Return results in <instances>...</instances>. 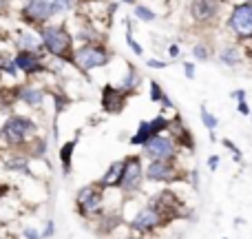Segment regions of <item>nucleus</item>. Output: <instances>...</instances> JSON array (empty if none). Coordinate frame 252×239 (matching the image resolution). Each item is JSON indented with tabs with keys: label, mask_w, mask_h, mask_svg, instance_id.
<instances>
[{
	"label": "nucleus",
	"mask_w": 252,
	"mask_h": 239,
	"mask_svg": "<svg viewBox=\"0 0 252 239\" xmlns=\"http://www.w3.org/2000/svg\"><path fill=\"white\" fill-rule=\"evenodd\" d=\"M31 146V157H35V160H44L49 153V139L42 137V135H38V137H33V142L29 144Z\"/></svg>",
	"instance_id": "24"
},
{
	"label": "nucleus",
	"mask_w": 252,
	"mask_h": 239,
	"mask_svg": "<svg viewBox=\"0 0 252 239\" xmlns=\"http://www.w3.org/2000/svg\"><path fill=\"white\" fill-rule=\"evenodd\" d=\"M126 44H128V49H130V51L135 53V56H139V58L144 56V47H142V44L137 42V40H135L133 31H126Z\"/></svg>",
	"instance_id": "30"
},
{
	"label": "nucleus",
	"mask_w": 252,
	"mask_h": 239,
	"mask_svg": "<svg viewBox=\"0 0 252 239\" xmlns=\"http://www.w3.org/2000/svg\"><path fill=\"white\" fill-rule=\"evenodd\" d=\"M237 111H239V115H244V118H250V104L246 100H241V102H237Z\"/></svg>",
	"instance_id": "36"
},
{
	"label": "nucleus",
	"mask_w": 252,
	"mask_h": 239,
	"mask_svg": "<svg viewBox=\"0 0 252 239\" xmlns=\"http://www.w3.org/2000/svg\"><path fill=\"white\" fill-rule=\"evenodd\" d=\"M250 118H252V111H250Z\"/></svg>",
	"instance_id": "47"
},
{
	"label": "nucleus",
	"mask_w": 252,
	"mask_h": 239,
	"mask_svg": "<svg viewBox=\"0 0 252 239\" xmlns=\"http://www.w3.org/2000/svg\"><path fill=\"white\" fill-rule=\"evenodd\" d=\"M182 69H184V75L188 80H195L197 78V62L195 60H184L182 62Z\"/></svg>",
	"instance_id": "32"
},
{
	"label": "nucleus",
	"mask_w": 252,
	"mask_h": 239,
	"mask_svg": "<svg viewBox=\"0 0 252 239\" xmlns=\"http://www.w3.org/2000/svg\"><path fill=\"white\" fill-rule=\"evenodd\" d=\"M230 98L235 102H241V100H246V89H235V91L230 93Z\"/></svg>",
	"instance_id": "39"
},
{
	"label": "nucleus",
	"mask_w": 252,
	"mask_h": 239,
	"mask_svg": "<svg viewBox=\"0 0 252 239\" xmlns=\"http://www.w3.org/2000/svg\"><path fill=\"white\" fill-rule=\"evenodd\" d=\"M133 13H135V18H137L139 22H155L157 20V13L153 11L148 4H142V2H137L133 7Z\"/></svg>",
	"instance_id": "25"
},
{
	"label": "nucleus",
	"mask_w": 252,
	"mask_h": 239,
	"mask_svg": "<svg viewBox=\"0 0 252 239\" xmlns=\"http://www.w3.org/2000/svg\"><path fill=\"white\" fill-rule=\"evenodd\" d=\"M166 217H168V215H166L159 206H155L151 202V204L142 206V208L133 215V219H130V228H133L135 233H142V235L144 233H155L159 226H164Z\"/></svg>",
	"instance_id": "10"
},
{
	"label": "nucleus",
	"mask_w": 252,
	"mask_h": 239,
	"mask_svg": "<svg viewBox=\"0 0 252 239\" xmlns=\"http://www.w3.org/2000/svg\"><path fill=\"white\" fill-rule=\"evenodd\" d=\"M170 120H173V118H168L164 111H161V113H157L153 120H142L137 124V129H135V133L130 135L128 144H130V146H139V148H142L151 137H155V135H159V133H168Z\"/></svg>",
	"instance_id": "9"
},
{
	"label": "nucleus",
	"mask_w": 252,
	"mask_h": 239,
	"mask_svg": "<svg viewBox=\"0 0 252 239\" xmlns=\"http://www.w3.org/2000/svg\"><path fill=\"white\" fill-rule=\"evenodd\" d=\"M199 118H201V122H204V126H206L208 131H217L219 118H217V115L210 113V111L206 109V106H201V109H199Z\"/></svg>",
	"instance_id": "29"
},
{
	"label": "nucleus",
	"mask_w": 252,
	"mask_h": 239,
	"mask_svg": "<svg viewBox=\"0 0 252 239\" xmlns=\"http://www.w3.org/2000/svg\"><path fill=\"white\" fill-rule=\"evenodd\" d=\"M128 93L122 91L118 84H104L100 91V106L106 115H120L128 104Z\"/></svg>",
	"instance_id": "14"
},
{
	"label": "nucleus",
	"mask_w": 252,
	"mask_h": 239,
	"mask_svg": "<svg viewBox=\"0 0 252 239\" xmlns=\"http://www.w3.org/2000/svg\"><path fill=\"white\" fill-rule=\"evenodd\" d=\"M223 9V0H190L188 16L197 27L213 25Z\"/></svg>",
	"instance_id": "13"
},
{
	"label": "nucleus",
	"mask_w": 252,
	"mask_h": 239,
	"mask_svg": "<svg viewBox=\"0 0 252 239\" xmlns=\"http://www.w3.org/2000/svg\"><path fill=\"white\" fill-rule=\"evenodd\" d=\"M9 60H11V56H7V53H2V51H0V78H2V75H4V65H7Z\"/></svg>",
	"instance_id": "40"
},
{
	"label": "nucleus",
	"mask_w": 252,
	"mask_h": 239,
	"mask_svg": "<svg viewBox=\"0 0 252 239\" xmlns=\"http://www.w3.org/2000/svg\"><path fill=\"white\" fill-rule=\"evenodd\" d=\"M219 162H221V157H219V155H210L206 164H208L210 171H217V169H219Z\"/></svg>",
	"instance_id": "38"
},
{
	"label": "nucleus",
	"mask_w": 252,
	"mask_h": 239,
	"mask_svg": "<svg viewBox=\"0 0 252 239\" xmlns=\"http://www.w3.org/2000/svg\"><path fill=\"white\" fill-rule=\"evenodd\" d=\"M102 208H104V188L97 186V182L80 188L75 195V210L80 217L89 219L93 215H102Z\"/></svg>",
	"instance_id": "7"
},
{
	"label": "nucleus",
	"mask_w": 252,
	"mask_h": 239,
	"mask_svg": "<svg viewBox=\"0 0 252 239\" xmlns=\"http://www.w3.org/2000/svg\"><path fill=\"white\" fill-rule=\"evenodd\" d=\"M51 7H53V16H64V13L73 11L78 4L73 0H51Z\"/></svg>",
	"instance_id": "28"
},
{
	"label": "nucleus",
	"mask_w": 252,
	"mask_h": 239,
	"mask_svg": "<svg viewBox=\"0 0 252 239\" xmlns=\"http://www.w3.org/2000/svg\"><path fill=\"white\" fill-rule=\"evenodd\" d=\"M122 162H124V166H122V177H120L118 188L124 195H135V193H139L144 186L142 155H126Z\"/></svg>",
	"instance_id": "8"
},
{
	"label": "nucleus",
	"mask_w": 252,
	"mask_h": 239,
	"mask_svg": "<svg viewBox=\"0 0 252 239\" xmlns=\"http://www.w3.org/2000/svg\"><path fill=\"white\" fill-rule=\"evenodd\" d=\"M18 20L27 29L38 31L40 27L49 25L53 20V7L51 0H25L18 9Z\"/></svg>",
	"instance_id": "5"
},
{
	"label": "nucleus",
	"mask_w": 252,
	"mask_h": 239,
	"mask_svg": "<svg viewBox=\"0 0 252 239\" xmlns=\"http://www.w3.org/2000/svg\"><path fill=\"white\" fill-rule=\"evenodd\" d=\"M11 58H13V65H16L18 73H22L25 78L51 73V67L47 62L49 60L47 51H16Z\"/></svg>",
	"instance_id": "6"
},
{
	"label": "nucleus",
	"mask_w": 252,
	"mask_h": 239,
	"mask_svg": "<svg viewBox=\"0 0 252 239\" xmlns=\"http://www.w3.org/2000/svg\"><path fill=\"white\" fill-rule=\"evenodd\" d=\"M226 29L239 42L252 40V0H237L226 18Z\"/></svg>",
	"instance_id": "4"
},
{
	"label": "nucleus",
	"mask_w": 252,
	"mask_h": 239,
	"mask_svg": "<svg viewBox=\"0 0 252 239\" xmlns=\"http://www.w3.org/2000/svg\"><path fill=\"white\" fill-rule=\"evenodd\" d=\"M11 9V0H0V16H7Z\"/></svg>",
	"instance_id": "41"
},
{
	"label": "nucleus",
	"mask_w": 252,
	"mask_h": 239,
	"mask_svg": "<svg viewBox=\"0 0 252 239\" xmlns=\"http://www.w3.org/2000/svg\"><path fill=\"white\" fill-rule=\"evenodd\" d=\"M217 60H219V65L228 67V69H237V67H241L246 62V56L241 53L239 44H226V47L219 49Z\"/></svg>",
	"instance_id": "18"
},
{
	"label": "nucleus",
	"mask_w": 252,
	"mask_h": 239,
	"mask_svg": "<svg viewBox=\"0 0 252 239\" xmlns=\"http://www.w3.org/2000/svg\"><path fill=\"white\" fill-rule=\"evenodd\" d=\"M128 239H139V237H128Z\"/></svg>",
	"instance_id": "46"
},
{
	"label": "nucleus",
	"mask_w": 252,
	"mask_h": 239,
	"mask_svg": "<svg viewBox=\"0 0 252 239\" xmlns=\"http://www.w3.org/2000/svg\"><path fill=\"white\" fill-rule=\"evenodd\" d=\"M192 58H195V62H208L213 58V51L206 42H195L192 44Z\"/></svg>",
	"instance_id": "27"
},
{
	"label": "nucleus",
	"mask_w": 252,
	"mask_h": 239,
	"mask_svg": "<svg viewBox=\"0 0 252 239\" xmlns=\"http://www.w3.org/2000/svg\"><path fill=\"white\" fill-rule=\"evenodd\" d=\"M144 177L153 184H173L182 175H179V166L175 160H151L144 169Z\"/></svg>",
	"instance_id": "12"
},
{
	"label": "nucleus",
	"mask_w": 252,
	"mask_h": 239,
	"mask_svg": "<svg viewBox=\"0 0 252 239\" xmlns=\"http://www.w3.org/2000/svg\"><path fill=\"white\" fill-rule=\"evenodd\" d=\"M38 122L25 113H9L4 122L0 124V142L7 144L9 148L29 146L33 137H38Z\"/></svg>",
	"instance_id": "2"
},
{
	"label": "nucleus",
	"mask_w": 252,
	"mask_h": 239,
	"mask_svg": "<svg viewBox=\"0 0 252 239\" xmlns=\"http://www.w3.org/2000/svg\"><path fill=\"white\" fill-rule=\"evenodd\" d=\"M168 56L173 58V60H179V58H182V47H179L177 42H173V44L168 47Z\"/></svg>",
	"instance_id": "37"
},
{
	"label": "nucleus",
	"mask_w": 252,
	"mask_h": 239,
	"mask_svg": "<svg viewBox=\"0 0 252 239\" xmlns=\"http://www.w3.org/2000/svg\"><path fill=\"white\" fill-rule=\"evenodd\" d=\"M148 91H151V102H155V104H159L161 106V111H173L175 109V104H173V100L168 98V93L164 91V87H161L157 80H151L148 82Z\"/></svg>",
	"instance_id": "22"
},
{
	"label": "nucleus",
	"mask_w": 252,
	"mask_h": 239,
	"mask_svg": "<svg viewBox=\"0 0 252 239\" xmlns=\"http://www.w3.org/2000/svg\"><path fill=\"white\" fill-rule=\"evenodd\" d=\"M118 2H120V4H130V7H135L139 0H118Z\"/></svg>",
	"instance_id": "43"
},
{
	"label": "nucleus",
	"mask_w": 252,
	"mask_h": 239,
	"mask_svg": "<svg viewBox=\"0 0 252 239\" xmlns=\"http://www.w3.org/2000/svg\"><path fill=\"white\" fill-rule=\"evenodd\" d=\"M49 96L53 98V109H56V115L64 113V109L71 104V98L66 96L64 91H56V89H53V91H49Z\"/></svg>",
	"instance_id": "26"
},
{
	"label": "nucleus",
	"mask_w": 252,
	"mask_h": 239,
	"mask_svg": "<svg viewBox=\"0 0 252 239\" xmlns=\"http://www.w3.org/2000/svg\"><path fill=\"white\" fill-rule=\"evenodd\" d=\"M113 60V51L104 42H82L73 49V67L80 73H91L95 69H104Z\"/></svg>",
	"instance_id": "3"
},
{
	"label": "nucleus",
	"mask_w": 252,
	"mask_h": 239,
	"mask_svg": "<svg viewBox=\"0 0 252 239\" xmlns=\"http://www.w3.org/2000/svg\"><path fill=\"white\" fill-rule=\"evenodd\" d=\"M168 133L173 135V139L177 142L179 148L184 146L186 151H195V137H192V131L182 122V115H179V113H175L173 120H170Z\"/></svg>",
	"instance_id": "16"
},
{
	"label": "nucleus",
	"mask_w": 252,
	"mask_h": 239,
	"mask_svg": "<svg viewBox=\"0 0 252 239\" xmlns=\"http://www.w3.org/2000/svg\"><path fill=\"white\" fill-rule=\"evenodd\" d=\"M190 184H192V186H199V171H197V169H192L190 171Z\"/></svg>",
	"instance_id": "42"
},
{
	"label": "nucleus",
	"mask_w": 252,
	"mask_h": 239,
	"mask_svg": "<svg viewBox=\"0 0 252 239\" xmlns=\"http://www.w3.org/2000/svg\"><path fill=\"white\" fill-rule=\"evenodd\" d=\"M78 139H80V133L75 135L73 139L64 142L60 148H58V157H60L62 175H64V177H69L71 175V164H73V153H75V146H78Z\"/></svg>",
	"instance_id": "20"
},
{
	"label": "nucleus",
	"mask_w": 252,
	"mask_h": 239,
	"mask_svg": "<svg viewBox=\"0 0 252 239\" xmlns=\"http://www.w3.org/2000/svg\"><path fill=\"white\" fill-rule=\"evenodd\" d=\"M122 166H124L122 160L111 162L109 169L104 171V175L97 179V186L104 188V191H106V188H115V186H118V184H120V177H122Z\"/></svg>",
	"instance_id": "21"
},
{
	"label": "nucleus",
	"mask_w": 252,
	"mask_h": 239,
	"mask_svg": "<svg viewBox=\"0 0 252 239\" xmlns=\"http://www.w3.org/2000/svg\"><path fill=\"white\" fill-rule=\"evenodd\" d=\"M142 153L148 160H177L179 146L170 133H159L142 146Z\"/></svg>",
	"instance_id": "11"
},
{
	"label": "nucleus",
	"mask_w": 252,
	"mask_h": 239,
	"mask_svg": "<svg viewBox=\"0 0 252 239\" xmlns=\"http://www.w3.org/2000/svg\"><path fill=\"white\" fill-rule=\"evenodd\" d=\"M13 93H16V102H22V104L29 106V109H42L49 98L47 89L40 87V84H33V82L18 84V87H13Z\"/></svg>",
	"instance_id": "15"
},
{
	"label": "nucleus",
	"mask_w": 252,
	"mask_h": 239,
	"mask_svg": "<svg viewBox=\"0 0 252 239\" xmlns=\"http://www.w3.org/2000/svg\"><path fill=\"white\" fill-rule=\"evenodd\" d=\"M22 237L25 239H42V233H40L38 228H25V231H22Z\"/></svg>",
	"instance_id": "35"
},
{
	"label": "nucleus",
	"mask_w": 252,
	"mask_h": 239,
	"mask_svg": "<svg viewBox=\"0 0 252 239\" xmlns=\"http://www.w3.org/2000/svg\"><path fill=\"white\" fill-rule=\"evenodd\" d=\"M53 235H56V222H53V219H47L44 231H42V239H51Z\"/></svg>",
	"instance_id": "34"
},
{
	"label": "nucleus",
	"mask_w": 252,
	"mask_h": 239,
	"mask_svg": "<svg viewBox=\"0 0 252 239\" xmlns=\"http://www.w3.org/2000/svg\"><path fill=\"white\" fill-rule=\"evenodd\" d=\"M221 144H223V146H226V148H228V151H230V153H232V155H235V162H237V164H241V162H244V153H241V151H239V146H237V144H235V142H232V139L223 137V139H221Z\"/></svg>",
	"instance_id": "31"
},
{
	"label": "nucleus",
	"mask_w": 252,
	"mask_h": 239,
	"mask_svg": "<svg viewBox=\"0 0 252 239\" xmlns=\"http://www.w3.org/2000/svg\"><path fill=\"white\" fill-rule=\"evenodd\" d=\"M223 239H228V237H223Z\"/></svg>",
	"instance_id": "48"
},
{
	"label": "nucleus",
	"mask_w": 252,
	"mask_h": 239,
	"mask_svg": "<svg viewBox=\"0 0 252 239\" xmlns=\"http://www.w3.org/2000/svg\"><path fill=\"white\" fill-rule=\"evenodd\" d=\"M208 137H210V142H215V139H217V133H215V131H208Z\"/></svg>",
	"instance_id": "44"
},
{
	"label": "nucleus",
	"mask_w": 252,
	"mask_h": 239,
	"mask_svg": "<svg viewBox=\"0 0 252 239\" xmlns=\"http://www.w3.org/2000/svg\"><path fill=\"white\" fill-rule=\"evenodd\" d=\"M2 169L7 171V173H20V175H27V177H31V164H29V157L27 155H13L9 157V160L2 162Z\"/></svg>",
	"instance_id": "23"
},
{
	"label": "nucleus",
	"mask_w": 252,
	"mask_h": 239,
	"mask_svg": "<svg viewBox=\"0 0 252 239\" xmlns=\"http://www.w3.org/2000/svg\"><path fill=\"white\" fill-rule=\"evenodd\" d=\"M139 84H142V75H139V71L135 69L130 62H126V73L120 78L118 87L122 89V91L128 93V96H137Z\"/></svg>",
	"instance_id": "19"
},
{
	"label": "nucleus",
	"mask_w": 252,
	"mask_h": 239,
	"mask_svg": "<svg viewBox=\"0 0 252 239\" xmlns=\"http://www.w3.org/2000/svg\"><path fill=\"white\" fill-rule=\"evenodd\" d=\"M75 4H82V2H89V0H73Z\"/></svg>",
	"instance_id": "45"
},
{
	"label": "nucleus",
	"mask_w": 252,
	"mask_h": 239,
	"mask_svg": "<svg viewBox=\"0 0 252 239\" xmlns=\"http://www.w3.org/2000/svg\"><path fill=\"white\" fill-rule=\"evenodd\" d=\"M38 35H40V40H42V47L49 58L73 67L75 38L66 22H49V25L40 27Z\"/></svg>",
	"instance_id": "1"
},
{
	"label": "nucleus",
	"mask_w": 252,
	"mask_h": 239,
	"mask_svg": "<svg viewBox=\"0 0 252 239\" xmlns=\"http://www.w3.org/2000/svg\"><path fill=\"white\" fill-rule=\"evenodd\" d=\"M13 44H16V51H44L42 40L33 29H18Z\"/></svg>",
	"instance_id": "17"
},
{
	"label": "nucleus",
	"mask_w": 252,
	"mask_h": 239,
	"mask_svg": "<svg viewBox=\"0 0 252 239\" xmlns=\"http://www.w3.org/2000/svg\"><path fill=\"white\" fill-rule=\"evenodd\" d=\"M168 65H170L168 60H157V58H148V60H146V67H148V69H155V71L168 69Z\"/></svg>",
	"instance_id": "33"
}]
</instances>
